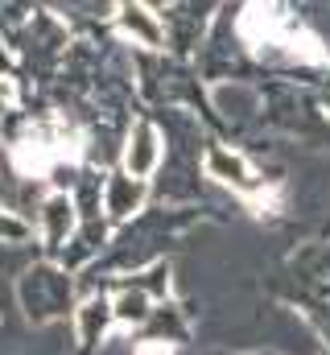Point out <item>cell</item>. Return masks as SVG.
Instances as JSON below:
<instances>
[{
	"label": "cell",
	"instance_id": "obj_8",
	"mask_svg": "<svg viewBox=\"0 0 330 355\" xmlns=\"http://www.w3.org/2000/svg\"><path fill=\"white\" fill-rule=\"evenodd\" d=\"M137 355H173V347L162 343V339H145V343L137 347Z\"/></svg>",
	"mask_w": 330,
	"mask_h": 355
},
{
	"label": "cell",
	"instance_id": "obj_2",
	"mask_svg": "<svg viewBox=\"0 0 330 355\" xmlns=\"http://www.w3.org/2000/svg\"><path fill=\"white\" fill-rule=\"evenodd\" d=\"M79 141H82L79 132H71L62 124H42L21 145H12V162H17L21 174H46V170H54L62 162H79L82 157Z\"/></svg>",
	"mask_w": 330,
	"mask_h": 355
},
{
	"label": "cell",
	"instance_id": "obj_5",
	"mask_svg": "<svg viewBox=\"0 0 330 355\" xmlns=\"http://www.w3.org/2000/svg\"><path fill=\"white\" fill-rule=\"evenodd\" d=\"M116 25H120V33H124V37L141 42L145 50H162V46H165V25L157 21V12H149L141 0H128V4H120V12H116Z\"/></svg>",
	"mask_w": 330,
	"mask_h": 355
},
{
	"label": "cell",
	"instance_id": "obj_6",
	"mask_svg": "<svg viewBox=\"0 0 330 355\" xmlns=\"http://www.w3.org/2000/svg\"><path fill=\"white\" fill-rule=\"evenodd\" d=\"M71 227H75V207H71V198H67V194H54V198L46 202V236L58 244Z\"/></svg>",
	"mask_w": 330,
	"mask_h": 355
},
{
	"label": "cell",
	"instance_id": "obj_4",
	"mask_svg": "<svg viewBox=\"0 0 330 355\" xmlns=\"http://www.w3.org/2000/svg\"><path fill=\"white\" fill-rule=\"evenodd\" d=\"M157 162H162V132L149 120H137L128 132V145H124V170L137 182H145L157 170Z\"/></svg>",
	"mask_w": 330,
	"mask_h": 355
},
{
	"label": "cell",
	"instance_id": "obj_7",
	"mask_svg": "<svg viewBox=\"0 0 330 355\" xmlns=\"http://www.w3.org/2000/svg\"><path fill=\"white\" fill-rule=\"evenodd\" d=\"M116 318H120V322H132V327L145 322V318H149V297H145L141 289L120 293V297H116Z\"/></svg>",
	"mask_w": 330,
	"mask_h": 355
},
{
	"label": "cell",
	"instance_id": "obj_1",
	"mask_svg": "<svg viewBox=\"0 0 330 355\" xmlns=\"http://www.w3.org/2000/svg\"><path fill=\"white\" fill-rule=\"evenodd\" d=\"M240 37L260 54L268 46H281L289 58H302V62H330L322 42L314 33H306L302 25L289 21V12H281L272 0H252L240 17Z\"/></svg>",
	"mask_w": 330,
	"mask_h": 355
},
{
	"label": "cell",
	"instance_id": "obj_3",
	"mask_svg": "<svg viewBox=\"0 0 330 355\" xmlns=\"http://www.w3.org/2000/svg\"><path fill=\"white\" fill-rule=\"evenodd\" d=\"M202 166H207V178H215V182L232 186L236 194H248V198H256V194H260V178L252 174V166H248L236 149L211 145V149H207V157H202Z\"/></svg>",
	"mask_w": 330,
	"mask_h": 355
}]
</instances>
